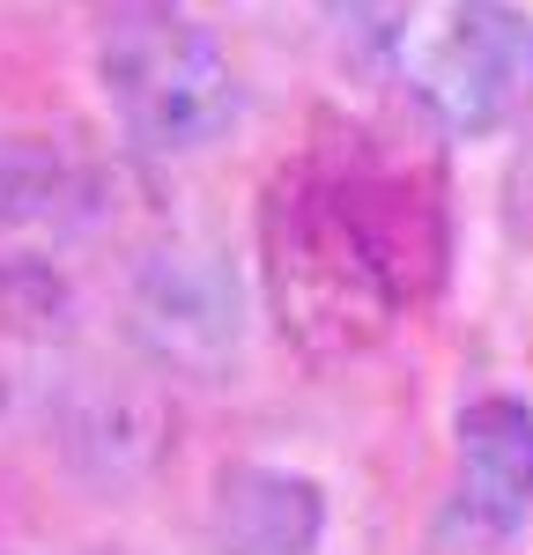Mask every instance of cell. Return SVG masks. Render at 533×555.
Here are the masks:
<instances>
[{"mask_svg":"<svg viewBox=\"0 0 533 555\" xmlns=\"http://www.w3.org/2000/svg\"><path fill=\"white\" fill-rule=\"evenodd\" d=\"M164 444V415L148 392L127 385H75L60 400V452L89 474V481H127L156 460Z\"/></svg>","mask_w":533,"mask_h":555,"instance_id":"obj_7","label":"cell"},{"mask_svg":"<svg viewBox=\"0 0 533 555\" xmlns=\"http://www.w3.org/2000/svg\"><path fill=\"white\" fill-rule=\"evenodd\" d=\"M415 215H438L393 178H326V185H282L274 208V274L282 304L304 334L363 341L386 326L400 297H415L407 253Z\"/></svg>","mask_w":533,"mask_h":555,"instance_id":"obj_1","label":"cell"},{"mask_svg":"<svg viewBox=\"0 0 533 555\" xmlns=\"http://www.w3.org/2000/svg\"><path fill=\"white\" fill-rule=\"evenodd\" d=\"M533 512V408L511 392H489L474 408H459V481H452V512L444 533L467 548L511 541Z\"/></svg>","mask_w":533,"mask_h":555,"instance_id":"obj_5","label":"cell"},{"mask_svg":"<svg viewBox=\"0 0 533 555\" xmlns=\"http://www.w3.org/2000/svg\"><path fill=\"white\" fill-rule=\"evenodd\" d=\"M89 208V171L38 133H0V237L8 230H44L75 222Z\"/></svg>","mask_w":533,"mask_h":555,"instance_id":"obj_8","label":"cell"},{"mask_svg":"<svg viewBox=\"0 0 533 555\" xmlns=\"http://www.w3.org/2000/svg\"><path fill=\"white\" fill-rule=\"evenodd\" d=\"M127 334L178 378H222L245 348L237 267L200 237L156 245L127 282Z\"/></svg>","mask_w":533,"mask_h":555,"instance_id":"obj_4","label":"cell"},{"mask_svg":"<svg viewBox=\"0 0 533 555\" xmlns=\"http://www.w3.org/2000/svg\"><path fill=\"white\" fill-rule=\"evenodd\" d=\"M511 193H519V222L533 230V141H526V156H519V178H511Z\"/></svg>","mask_w":533,"mask_h":555,"instance_id":"obj_10","label":"cell"},{"mask_svg":"<svg viewBox=\"0 0 533 555\" xmlns=\"http://www.w3.org/2000/svg\"><path fill=\"white\" fill-rule=\"evenodd\" d=\"M318 533H326V496L311 474L245 460L216 481V512H208L216 555H318Z\"/></svg>","mask_w":533,"mask_h":555,"instance_id":"obj_6","label":"cell"},{"mask_svg":"<svg viewBox=\"0 0 533 555\" xmlns=\"http://www.w3.org/2000/svg\"><path fill=\"white\" fill-rule=\"evenodd\" d=\"M96 75L127 133L148 149H208L216 133H230L245 104L230 52L193 15H178L171 0L119 8V23L104 30V52H96Z\"/></svg>","mask_w":533,"mask_h":555,"instance_id":"obj_2","label":"cell"},{"mask_svg":"<svg viewBox=\"0 0 533 555\" xmlns=\"http://www.w3.org/2000/svg\"><path fill=\"white\" fill-rule=\"evenodd\" d=\"M318 8H326V23L341 30V44L386 52V44L407 30V8H415V0H318Z\"/></svg>","mask_w":533,"mask_h":555,"instance_id":"obj_9","label":"cell"},{"mask_svg":"<svg viewBox=\"0 0 533 555\" xmlns=\"http://www.w3.org/2000/svg\"><path fill=\"white\" fill-rule=\"evenodd\" d=\"M415 96L452 141L504 133L533 112V15L511 0H452L415 44Z\"/></svg>","mask_w":533,"mask_h":555,"instance_id":"obj_3","label":"cell"}]
</instances>
